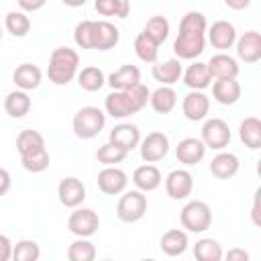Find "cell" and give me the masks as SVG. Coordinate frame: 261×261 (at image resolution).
<instances>
[{"mask_svg": "<svg viewBox=\"0 0 261 261\" xmlns=\"http://www.w3.org/2000/svg\"><path fill=\"white\" fill-rule=\"evenodd\" d=\"M237 57L245 63H257L261 59V35L257 31H247L234 41Z\"/></svg>", "mask_w": 261, "mask_h": 261, "instance_id": "16", "label": "cell"}, {"mask_svg": "<svg viewBox=\"0 0 261 261\" xmlns=\"http://www.w3.org/2000/svg\"><path fill=\"white\" fill-rule=\"evenodd\" d=\"M239 139L251 151L261 149V120L257 116H247L239 124Z\"/></svg>", "mask_w": 261, "mask_h": 261, "instance_id": "29", "label": "cell"}, {"mask_svg": "<svg viewBox=\"0 0 261 261\" xmlns=\"http://www.w3.org/2000/svg\"><path fill=\"white\" fill-rule=\"evenodd\" d=\"M2 35H4V33H2V24H0V41H2Z\"/></svg>", "mask_w": 261, "mask_h": 261, "instance_id": "51", "label": "cell"}, {"mask_svg": "<svg viewBox=\"0 0 261 261\" xmlns=\"http://www.w3.org/2000/svg\"><path fill=\"white\" fill-rule=\"evenodd\" d=\"M253 0H224V4L230 8V10H245L251 6Z\"/></svg>", "mask_w": 261, "mask_h": 261, "instance_id": "49", "label": "cell"}, {"mask_svg": "<svg viewBox=\"0 0 261 261\" xmlns=\"http://www.w3.org/2000/svg\"><path fill=\"white\" fill-rule=\"evenodd\" d=\"M179 222L188 232H204L212 224V210L204 200H190L179 212Z\"/></svg>", "mask_w": 261, "mask_h": 261, "instance_id": "5", "label": "cell"}, {"mask_svg": "<svg viewBox=\"0 0 261 261\" xmlns=\"http://www.w3.org/2000/svg\"><path fill=\"white\" fill-rule=\"evenodd\" d=\"M208 71L212 75V80H222V77H237L241 73V67H239V61L234 57H230L228 53L220 51L216 55H212L208 61Z\"/></svg>", "mask_w": 261, "mask_h": 261, "instance_id": "18", "label": "cell"}, {"mask_svg": "<svg viewBox=\"0 0 261 261\" xmlns=\"http://www.w3.org/2000/svg\"><path fill=\"white\" fill-rule=\"evenodd\" d=\"M12 82L18 90H24V92H31V90H37L43 82V71L35 65V63H20L16 65V69L12 71Z\"/></svg>", "mask_w": 261, "mask_h": 261, "instance_id": "20", "label": "cell"}, {"mask_svg": "<svg viewBox=\"0 0 261 261\" xmlns=\"http://www.w3.org/2000/svg\"><path fill=\"white\" fill-rule=\"evenodd\" d=\"M139 151H141V159L145 163H157V161L165 159V155L169 153V137L161 130H153L145 139H141Z\"/></svg>", "mask_w": 261, "mask_h": 261, "instance_id": "9", "label": "cell"}, {"mask_svg": "<svg viewBox=\"0 0 261 261\" xmlns=\"http://www.w3.org/2000/svg\"><path fill=\"white\" fill-rule=\"evenodd\" d=\"M206 39L210 41V45L218 51H226L234 45L237 41V29L232 22L228 20H214L208 29H206Z\"/></svg>", "mask_w": 261, "mask_h": 261, "instance_id": "14", "label": "cell"}, {"mask_svg": "<svg viewBox=\"0 0 261 261\" xmlns=\"http://www.w3.org/2000/svg\"><path fill=\"white\" fill-rule=\"evenodd\" d=\"M12 259V241L6 234H0V261Z\"/></svg>", "mask_w": 261, "mask_h": 261, "instance_id": "44", "label": "cell"}, {"mask_svg": "<svg viewBox=\"0 0 261 261\" xmlns=\"http://www.w3.org/2000/svg\"><path fill=\"white\" fill-rule=\"evenodd\" d=\"M210 86H212V98L222 106H232L241 98V84L237 82V77L214 80Z\"/></svg>", "mask_w": 261, "mask_h": 261, "instance_id": "21", "label": "cell"}, {"mask_svg": "<svg viewBox=\"0 0 261 261\" xmlns=\"http://www.w3.org/2000/svg\"><path fill=\"white\" fill-rule=\"evenodd\" d=\"M179 61L181 59H177V57H171V59H165V61H155L153 63V69H151L153 80L159 82L161 86H173V84H177L181 80V71H184V67H181Z\"/></svg>", "mask_w": 261, "mask_h": 261, "instance_id": "22", "label": "cell"}, {"mask_svg": "<svg viewBox=\"0 0 261 261\" xmlns=\"http://www.w3.org/2000/svg\"><path fill=\"white\" fill-rule=\"evenodd\" d=\"M200 139L206 145V149L222 151V149L228 147L232 135H230V128H228L226 120H222V118H204Z\"/></svg>", "mask_w": 261, "mask_h": 261, "instance_id": "7", "label": "cell"}, {"mask_svg": "<svg viewBox=\"0 0 261 261\" xmlns=\"http://www.w3.org/2000/svg\"><path fill=\"white\" fill-rule=\"evenodd\" d=\"M239 167H241L239 157H237L234 153H230V151H224V149L218 151V153L212 157L210 165H208L210 173H212L216 179H228V177L237 175Z\"/></svg>", "mask_w": 261, "mask_h": 261, "instance_id": "19", "label": "cell"}, {"mask_svg": "<svg viewBox=\"0 0 261 261\" xmlns=\"http://www.w3.org/2000/svg\"><path fill=\"white\" fill-rule=\"evenodd\" d=\"M149 104L157 114H169L177 104V94L171 86H159L157 90L151 92Z\"/></svg>", "mask_w": 261, "mask_h": 261, "instance_id": "30", "label": "cell"}, {"mask_svg": "<svg viewBox=\"0 0 261 261\" xmlns=\"http://www.w3.org/2000/svg\"><path fill=\"white\" fill-rule=\"evenodd\" d=\"M181 112L188 120L200 122L210 112V98L202 90H190L181 100Z\"/></svg>", "mask_w": 261, "mask_h": 261, "instance_id": "12", "label": "cell"}, {"mask_svg": "<svg viewBox=\"0 0 261 261\" xmlns=\"http://www.w3.org/2000/svg\"><path fill=\"white\" fill-rule=\"evenodd\" d=\"M10 186H12V177H10L8 169L0 167V196H6L8 190H10Z\"/></svg>", "mask_w": 261, "mask_h": 261, "instance_id": "45", "label": "cell"}, {"mask_svg": "<svg viewBox=\"0 0 261 261\" xmlns=\"http://www.w3.org/2000/svg\"><path fill=\"white\" fill-rule=\"evenodd\" d=\"M67 228H69V232L75 234V237H86V239H90L92 234L98 232V228H100V218H98L96 210L77 206V208H73V212H71L69 218H67Z\"/></svg>", "mask_w": 261, "mask_h": 261, "instance_id": "8", "label": "cell"}, {"mask_svg": "<svg viewBox=\"0 0 261 261\" xmlns=\"http://www.w3.org/2000/svg\"><path fill=\"white\" fill-rule=\"evenodd\" d=\"M104 126H106V112L100 110L98 106H82L71 118L73 135L84 141L98 137Z\"/></svg>", "mask_w": 261, "mask_h": 261, "instance_id": "4", "label": "cell"}, {"mask_svg": "<svg viewBox=\"0 0 261 261\" xmlns=\"http://www.w3.org/2000/svg\"><path fill=\"white\" fill-rule=\"evenodd\" d=\"M51 159H49V151L47 147H39V149H33L29 153H22L20 155V165L31 171V173H41L49 167Z\"/></svg>", "mask_w": 261, "mask_h": 261, "instance_id": "34", "label": "cell"}, {"mask_svg": "<svg viewBox=\"0 0 261 261\" xmlns=\"http://www.w3.org/2000/svg\"><path fill=\"white\" fill-rule=\"evenodd\" d=\"M181 82L190 88V90H206L212 84V75L208 71V65L204 61H194L190 63L184 71H181Z\"/></svg>", "mask_w": 261, "mask_h": 261, "instance_id": "23", "label": "cell"}, {"mask_svg": "<svg viewBox=\"0 0 261 261\" xmlns=\"http://www.w3.org/2000/svg\"><path fill=\"white\" fill-rule=\"evenodd\" d=\"M188 245H190L188 232L181 230V228H169V230H165V232L161 234V239H159V249H161L165 255H169V257H179V255H184V253L188 251Z\"/></svg>", "mask_w": 261, "mask_h": 261, "instance_id": "25", "label": "cell"}, {"mask_svg": "<svg viewBox=\"0 0 261 261\" xmlns=\"http://www.w3.org/2000/svg\"><path fill=\"white\" fill-rule=\"evenodd\" d=\"M194 257L198 261H220L224 253L216 239H200L194 245Z\"/></svg>", "mask_w": 261, "mask_h": 261, "instance_id": "35", "label": "cell"}, {"mask_svg": "<svg viewBox=\"0 0 261 261\" xmlns=\"http://www.w3.org/2000/svg\"><path fill=\"white\" fill-rule=\"evenodd\" d=\"M67 259L69 261H94L96 259V247L86 237H77L67 247Z\"/></svg>", "mask_w": 261, "mask_h": 261, "instance_id": "36", "label": "cell"}, {"mask_svg": "<svg viewBox=\"0 0 261 261\" xmlns=\"http://www.w3.org/2000/svg\"><path fill=\"white\" fill-rule=\"evenodd\" d=\"M206 155V145L202 143V139H196V137H186L181 139L177 145H175V157L179 163L184 165H196L204 159Z\"/></svg>", "mask_w": 261, "mask_h": 261, "instance_id": "17", "label": "cell"}, {"mask_svg": "<svg viewBox=\"0 0 261 261\" xmlns=\"http://www.w3.org/2000/svg\"><path fill=\"white\" fill-rule=\"evenodd\" d=\"M126 151H122L120 147H116V145H112L110 141L108 143H104L102 147H98V151H96V159L102 163V165H116V163H120V161H124L126 159Z\"/></svg>", "mask_w": 261, "mask_h": 261, "instance_id": "41", "label": "cell"}, {"mask_svg": "<svg viewBox=\"0 0 261 261\" xmlns=\"http://www.w3.org/2000/svg\"><path fill=\"white\" fill-rule=\"evenodd\" d=\"M120 41V31L108 20H96V33H94V49L108 51L114 49Z\"/></svg>", "mask_w": 261, "mask_h": 261, "instance_id": "27", "label": "cell"}, {"mask_svg": "<svg viewBox=\"0 0 261 261\" xmlns=\"http://www.w3.org/2000/svg\"><path fill=\"white\" fill-rule=\"evenodd\" d=\"M206 16L198 10H190L179 20V31L173 41V53L177 59L194 61L204 53L206 47Z\"/></svg>", "mask_w": 261, "mask_h": 261, "instance_id": "1", "label": "cell"}, {"mask_svg": "<svg viewBox=\"0 0 261 261\" xmlns=\"http://www.w3.org/2000/svg\"><path fill=\"white\" fill-rule=\"evenodd\" d=\"M41 257V249L37 241L22 239L16 245H12V259L14 261H37Z\"/></svg>", "mask_w": 261, "mask_h": 261, "instance_id": "39", "label": "cell"}, {"mask_svg": "<svg viewBox=\"0 0 261 261\" xmlns=\"http://www.w3.org/2000/svg\"><path fill=\"white\" fill-rule=\"evenodd\" d=\"M114 8L118 18H126L130 12V0H114Z\"/></svg>", "mask_w": 261, "mask_h": 261, "instance_id": "46", "label": "cell"}, {"mask_svg": "<svg viewBox=\"0 0 261 261\" xmlns=\"http://www.w3.org/2000/svg\"><path fill=\"white\" fill-rule=\"evenodd\" d=\"M57 198L61 202V206L65 208H77L84 204L86 200V186L82 179L73 177V175H67L59 181L57 186Z\"/></svg>", "mask_w": 261, "mask_h": 261, "instance_id": "11", "label": "cell"}, {"mask_svg": "<svg viewBox=\"0 0 261 261\" xmlns=\"http://www.w3.org/2000/svg\"><path fill=\"white\" fill-rule=\"evenodd\" d=\"M139 82H141V69L137 65H130V63L120 65L118 69H114L106 77V84L112 90H128L133 86H137Z\"/></svg>", "mask_w": 261, "mask_h": 261, "instance_id": "26", "label": "cell"}, {"mask_svg": "<svg viewBox=\"0 0 261 261\" xmlns=\"http://www.w3.org/2000/svg\"><path fill=\"white\" fill-rule=\"evenodd\" d=\"M147 196L145 192L141 190H128V192H122V196L118 198V204H116V216L118 220L130 224V222H139L145 212H147Z\"/></svg>", "mask_w": 261, "mask_h": 261, "instance_id": "6", "label": "cell"}, {"mask_svg": "<svg viewBox=\"0 0 261 261\" xmlns=\"http://www.w3.org/2000/svg\"><path fill=\"white\" fill-rule=\"evenodd\" d=\"M226 259L228 261H247L249 259V253L245 249H230L226 253Z\"/></svg>", "mask_w": 261, "mask_h": 261, "instance_id": "48", "label": "cell"}, {"mask_svg": "<svg viewBox=\"0 0 261 261\" xmlns=\"http://www.w3.org/2000/svg\"><path fill=\"white\" fill-rule=\"evenodd\" d=\"M75 77H77L80 88L86 90V92H98V90H102V86L106 84V75H104V71H102L98 65L82 67Z\"/></svg>", "mask_w": 261, "mask_h": 261, "instance_id": "31", "label": "cell"}, {"mask_svg": "<svg viewBox=\"0 0 261 261\" xmlns=\"http://www.w3.org/2000/svg\"><path fill=\"white\" fill-rule=\"evenodd\" d=\"M135 53L143 63H155L159 55V43L153 37H149L145 31H141L135 37Z\"/></svg>", "mask_w": 261, "mask_h": 261, "instance_id": "32", "label": "cell"}, {"mask_svg": "<svg viewBox=\"0 0 261 261\" xmlns=\"http://www.w3.org/2000/svg\"><path fill=\"white\" fill-rule=\"evenodd\" d=\"M96 181H98V190L102 194H106V196H118V194H122L126 190L128 175L120 167H116V165H104V169L98 171Z\"/></svg>", "mask_w": 261, "mask_h": 261, "instance_id": "10", "label": "cell"}, {"mask_svg": "<svg viewBox=\"0 0 261 261\" xmlns=\"http://www.w3.org/2000/svg\"><path fill=\"white\" fill-rule=\"evenodd\" d=\"M149 96H151V90L141 82L128 90H112L104 98V112L116 120L128 118L147 106Z\"/></svg>", "mask_w": 261, "mask_h": 261, "instance_id": "2", "label": "cell"}, {"mask_svg": "<svg viewBox=\"0 0 261 261\" xmlns=\"http://www.w3.org/2000/svg\"><path fill=\"white\" fill-rule=\"evenodd\" d=\"M39 147H45V139L39 130H33V128H24L18 133L16 137V151L18 155L22 153H29L33 149H39Z\"/></svg>", "mask_w": 261, "mask_h": 261, "instance_id": "38", "label": "cell"}, {"mask_svg": "<svg viewBox=\"0 0 261 261\" xmlns=\"http://www.w3.org/2000/svg\"><path fill=\"white\" fill-rule=\"evenodd\" d=\"M108 141H110L112 145L120 147L122 151L130 153V151L137 149L139 143H141V130H139V126L133 124V122H120V124H116V126L110 130Z\"/></svg>", "mask_w": 261, "mask_h": 261, "instance_id": "15", "label": "cell"}, {"mask_svg": "<svg viewBox=\"0 0 261 261\" xmlns=\"http://www.w3.org/2000/svg\"><path fill=\"white\" fill-rule=\"evenodd\" d=\"M194 190V175L188 169H173L165 177V192L171 200H186Z\"/></svg>", "mask_w": 261, "mask_h": 261, "instance_id": "13", "label": "cell"}, {"mask_svg": "<svg viewBox=\"0 0 261 261\" xmlns=\"http://www.w3.org/2000/svg\"><path fill=\"white\" fill-rule=\"evenodd\" d=\"M16 2L22 12H37L47 4V0H16Z\"/></svg>", "mask_w": 261, "mask_h": 261, "instance_id": "43", "label": "cell"}, {"mask_svg": "<svg viewBox=\"0 0 261 261\" xmlns=\"http://www.w3.org/2000/svg\"><path fill=\"white\" fill-rule=\"evenodd\" d=\"M161 181H163V175L157 169V165H153V163L139 165L133 171V184H135V188L141 190V192H145V194L157 190L161 186Z\"/></svg>", "mask_w": 261, "mask_h": 261, "instance_id": "24", "label": "cell"}, {"mask_svg": "<svg viewBox=\"0 0 261 261\" xmlns=\"http://www.w3.org/2000/svg\"><path fill=\"white\" fill-rule=\"evenodd\" d=\"M94 8L100 16H116L114 0H94Z\"/></svg>", "mask_w": 261, "mask_h": 261, "instance_id": "42", "label": "cell"}, {"mask_svg": "<svg viewBox=\"0 0 261 261\" xmlns=\"http://www.w3.org/2000/svg\"><path fill=\"white\" fill-rule=\"evenodd\" d=\"M31 106H33V102H31L29 92L18 90V88L12 90L10 94H6V98H4V110H6V114L10 118H22V116H27L31 112Z\"/></svg>", "mask_w": 261, "mask_h": 261, "instance_id": "28", "label": "cell"}, {"mask_svg": "<svg viewBox=\"0 0 261 261\" xmlns=\"http://www.w3.org/2000/svg\"><path fill=\"white\" fill-rule=\"evenodd\" d=\"M94 33H96V20H80L73 29V41L80 49H94Z\"/></svg>", "mask_w": 261, "mask_h": 261, "instance_id": "37", "label": "cell"}, {"mask_svg": "<svg viewBox=\"0 0 261 261\" xmlns=\"http://www.w3.org/2000/svg\"><path fill=\"white\" fill-rule=\"evenodd\" d=\"M80 71V55L71 47H57L49 55L47 77L55 86H67Z\"/></svg>", "mask_w": 261, "mask_h": 261, "instance_id": "3", "label": "cell"}, {"mask_svg": "<svg viewBox=\"0 0 261 261\" xmlns=\"http://www.w3.org/2000/svg\"><path fill=\"white\" fill-rule=\"evenodd\" d=\"M259 196H261V190L255 192V196H253V208H251V218H253V224L255 226L261 224V218H259Z\"/></svg>", "mask_w": 261, "mask_h": 261, "instance_id": "47", "label": "cell"}, {"mask_svg": "<svg viewBox=\"0 0 261 261\" xmlns=\"http://www.w3.org/2000/svg\"><path fill=\"white\" fill-rule=\"evenodd\" d=\"M149 37H153L159 45L161 43H165V39L169 37V20L165 18V16H161V14H155V16H151L149 20H147V24H145V29H143Z\"/></svg>", "mask_w": 261, "mask_h": 261, "instance_id": "40", "label": "cell"}, {"mask_svg": "<svg viewBox=\"0 0 261 261\" xmlns=\"http://www.w3.org/2000/svg\"><path fill=\"white\" fill-rule=\"evenodd\" d=\"M65 6H69V8H80V6H84L88 0H61Z\"/></svg>", "mask_w": 261, "mask_h": 261, "instance_id": "50", "label": "cell"}, {"mask_svg": "<svg viewBox=\"0 0 261 261\" xmlns=\"http://www.w3.org/2000/svg\"><path fill=\"white\" fill-rule=\"evenodd\" d=\"M4 29L16 37V39H22L31 33V18L27 16V12L22 10H10L6 16H4Z\"/></svg>", "mask_w": 261, "mask_h": 261, "instance_id": "33", "label": "cell"}]
</instances>
